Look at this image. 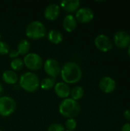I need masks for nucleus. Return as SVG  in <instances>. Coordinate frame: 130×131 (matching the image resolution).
Here are the masks:
<instances>
[{
    "mask_svg": "<svg viewBox=\"0 0 130 131\" xmlns=\"http://www.w3.org/2000/svg\"><path fill=\"white\" fill-rule=\"evenodd\" d=\"M82 70L75 62L68 61L65 63L61 70V76L64 83L67 84H75L82 78Z\"/></svg>",
    "mask_w": 130,
    "mask_h": 131,
    "instance_id": "obj_1",
    "label": "nucleus"
},
{
    "mask_svg": "<svg viewBox=\"0 0 130 131\" xmlns=\"http://www.w3.org/2000/svg\"><path fill=\"white\" fill-rule=\"evenodd\" d=\"M60 114L67 118H74L80 112V106L79 103L72 98L64 99L59 105Z\"/></svg>",
    "mask_w": 130,
    "mask_h": 131,
    "instance_id": "obj_2",
    "label": "nucleus"
},
{
    "mask_svg": "<svg viewBox=\"0 0 130 131\" xmlns=\"http://www.w3.org/2000/svg\"><path fill=\"white\" fill-rule=\"evenodd\" d=\"M20 87L27 92H34L38 90L40 81L38 75L33 72L28 71L23 73L19 78Z\"/></svg>",
    "mask_w": 130,
    "mask_h": 131,
    "instance_id": "obj_3",
    "label": "nucleus"
},
{
    "mask_svg": "<svg viewBox=\"0 0 130 131\" xmlns=\"http://www.w3.org/2000/svg\"><path fill=\"white\" fill-rule=\"evenodd\" d=\"M25 34L26 36L31 39H41L46 35V28L42 22L39 21H33L27 25Z\"/></svg>",
    "mask_w": 130,
    "mask_h": 131,
    "instance_id": "obj_4",
    "label": "nucleus"
},
{
    "mask_svg": "<svg viewBox=\"0 0 130 131\" xmlns=\"http://www.w3.org/2000/svg\"><path fill=\"white\" fill-rule=\"evenodd\" d=\"M16 108V103L8 96L0 97V116L8 117L12 114Z\"/></svg>",
    "mask_w": 130,
    "mask_h": 131,
    "instance_id": "obj_5",
    "label": "nucleus"
},
{
    "mask_svg": "<svg viewBox=\"0 0 130 131\" xmlns=\"http://www.w3.org/2000/svg\"><path fill=\"white\" fill-rule=\"evenodd\" d=\"M24 65L29 70L37 71L39 70L43 65V60L41 57L34 52L28 53L23 59Z\"/></svg>",
    "mask_w": 130,
    "mask_h": 131,
    "instance_id": "obj_6",
    "label": "nucleus"
},
{
    "mask_svg": "<svg viewBox=\"0 0 130 131\" xmlns=\"http://www.w3.org/2000/svg\"><path fill=\"white\" fill-rule=\"evenodd\" d=\"M44 70L45 73L52 78H55L61 74V67L59 62L54 58H48L44 61Z\"/></svg>",
    "mask_w": 130,
    "mask_h": 131,
    "instance_id": "obj_7",
    "label": "nucleus"
},
{
    "mask_svg": "<svg viewBox=\"0 0 130 131\" xmlns=\"http://www.w3.org/2000/svg\"><path fill=\"white\" fill-rule=\"evenodd\" d=\"M94 44L97 48L102 52H107L113 48V43L110 38L103 34L98 35L94 40Z\"/></svg>",
    "mask_w": 130,
    "mask_h": 131,
    "instance_id": "obj_8",
    "label": "nucleus"
},
{
    "mask_svg": "<svg viewBox=\"0 0 130 131\" xmlns=\"http://www.w3.org/2000/svg\"><path fill=\"white\" fill-rule=\"evenodd\" d=\"M114 44L121 49L128 48L130 45V35L126 31L121 30L115 33L113 36Z\"/></svg>",
    "mask_w": 130,
    "mask_h": 131,
    "instance_id": "obj_9",
    "label": "nucleus"
},
{
    "mask_svg": "<svg viewBox=\"0 0 130 131\" xmlns=\"http://www.w3.org/2000/svg\"><path fill=\"white\" fill-rule=\"evenodd\" d=\"M94 14L92 9L87 7L79 8L75 14V18L80 23H88L93 19Z\"/></svg>",
    "mask_w": 130,
    "mask_h": 131,
    "instance_id": "obj_10",
    "label": "nucleus"
},
{
    "mask_svg": "<svg viewBox=\"0 0 130 131\" xmlns=\"http://www.w3.org/2000/svg\"><path fill=\"white\" fill-rule=\"evenodd\" d=\"M99 86L103 92H104L105 94H110L115 91L116 83L113 78L106 76L100 81Z\"/></svg>",
    "mask_w": 130,
    "mask_h": 131,
    "instance_id": "obj_11",
    "label": "nucleus"
},
{
    "mask_svg": "<svg viewBox=\"0 0 130 131\" xmlns=\"http://www.w3.org/2000/svg\"><path fill=\"white\" fill-rule=\"evenodd\" d=\"M60 13H61L60 5L53 3V4H50L49 5L46 7L44 12V15L47 20L54 21V20H56L59 17Z\"/></svg>",
    "mask_w": 130,
    "mask_h": 131,
    "instance_id": "obj_12",
    "label": "nucleus"
},
{
    "mask_svg": "<svg viewBox=\"0 0 130 131\" xmlns=\"http://www.w3.org/2000/svg\"><path fill=\"white\" fill-rule=\"evenodd\" d=\"M54 92L60 98H68L70 94V89L67 84L64 82H57L54 85Z\"/></svg>",
    "mask_w": 130,
    "mask_h": 131,
    "instance_id": "obj_13",
    "label": "nucleus"
},
{
    "mask_svg": "<svg viewBox=\"0 0 130 131\" xmlns=\"http://www.w3.org/2000/svg\"><path fill=\"white\" fill-rule=\"evenodd\" d=\"M80 2L79 0H64L61 2V6L67 12H74L79 9Z\"/></svg>",
    "mask_w": 130,
    "mask_h": 131,
    "instance_id": "obj_14",
    "label": "nucleus"
},
{
    "mask_svg": "<svg viewBox=\"0 0 130 131\" xmlns=\"http://www.w3.org/2000/svg\"><path fill=\"white\" fill-rule=\"evenodd\" d=\"M63 27L67 32L74 31L77 28V20L73 15H67L63 21Z\"/></svg>",
    "mask_w": 130,
    "mask_h": 131,
    "instance_id": "obj_15",
    "label": "nucleus"
},
{
    "mask_svg": "<svg viewBox=\"0 0 130 131\" xmlns=\"http://www.w3.org/2000/svg\"><path fill=\"white\" fill-rule=\"evenodd\" d=\"M2 80L8 84H15L18 81L17 74L12 70H6L2 74Z\"/></svg>",
    "mask_w": 130,
    "mask_h": 131,
    "instance_id": "obj_16",
    "label": "nucleus"
},
{
    "mask_svg": "<svg viewBox=\"0 0 130 131\" xmlns=\"http://www.w3.org/2000/svg\"><path fill=\"white\" fill-rule=\"evenodd\" d=\"M48 38L50 41V42L57 45V44H60L63 41V35L60 31L52 29L48 32Z\"/></svg>",
    "mask_w": 130,
    "mask_h": 131,
    "instance_id": "obj_17",
    "label": "nucleus"
},
{
    "mask_svg": "<svg viewBox=\"0 0 130 131\" xmlns=\"http://www.w3.org/2000/svg\"><path fill=\"white\" fill-rule=\"evenodd\" d=\"M31 48V44L30 42L26 40V39H22L21 40L17 46V51L18 52L19 54L21 55H26L28 54V52L29 51Z\"/></svg>",
    "mask_w": 130,
    "mask_h": 131,
    "instance_id": "obj_18",
    "label": "nucleus"
},
{
    "mask_svg": "<svg viewBox=\"0 0 130 131\" xmlns=\"http://www.w3.org/2000/svg\"><path fill=\"white\" fill-rule=\"evenodd\" d=\"M84 94V90L80 86H76L70 90L71 98L76 101L80 100L83 97Z\"/></svg>",
    "mask_w": 130,
    "mask_h": 131,
    "instance_id": "obj_19",
    "label": "nucleus"
},
{
    "mask_svg": "<svg viewBox=\"0 0 130 131\" xmlns=\"http://www.w3.org/2000/svg\"><path fill=\"white\" fill-rule=\"evenodd\" d=\"M55 85V80L54 78H44L41 82V88L43 90L45 91H48L51 90V88H53Z\"/></svg>",
    "mask_w": 130,
    "mask_h": 131,
    "instance_id": "obj_20",
    "label": "nucleus"
},
{
    "mask_svg": "<svg viewBox=\"0 0 130 131\" xmlns=\"http://www.w3.org/2000/svg\"><path fill=\"white\" fill-rule=\"evenodd\" d=\"M10 66L12 69V71H20L22 69L23 66H24V62L23 60L21 58H15L11 61Z\"/></svg>",
    "mask_w": 130,
    "mask_h": 131,
    "instance_id": "obj_21",
    "label": "nucleus"
},
{
    "mask_svg": "<svg viewBox=\"0 0 130 131\" xmlns=\"http://www.w3.org/2000/svg\"><path fill=\"white\" fill-rule=\"evenodd\" d=\"M65 127L67 129V130H74L77 127V121L74 118H68L66 121Z\"/></svg>",
    "mask_w": 130,
    "mask_h": 131,
    "instance_id": "obj_22",
    "label": "nucleus"
},
{
    "mask_svg": "<svg viewBox=\"0 0 130 131\" xmlns=\"http://www.w3.org/2000/svg\"><path fill=\"white\" fill-rule=\"evenodd\" d=\"M9 45L4 41H0V54L5 55L9 52Z\"/></svg>",
    "mask_w": 130,
    "mask_h": 131,
    "instance_id": "obj_23",
    "label": "nucleus"
},
{
    "mask_svg": "<svg viewBox=\"0 0 130 131\" xmlns=\"http://www.w3.org/2000/svg\"><path fill=\"white\" fill-rule=\"evenodd\" d=\"M48 131H65V128L62 124L54 123L49 126V127L48 128Z\"/></svg>",
    "mask_w": 130,
    "mask_h": 131,
    "instance_id": "obj_24",
    "label": "nucleus"
},
{
    "mask_svg": "<svg viewBox=\"0 0 130 131\" xmlns=\"http://www.w3.org/2000/svg\"><path fill=\"white\" fill-rule=\"evenodd\" d=\"M8 55H9V57H10L11 58L15 59V58H17V57L19 55V54H18V51H17V50L13 49V50L9 51V52H8Z\"/></svg>",
    "mask_w": 130,
    "mask_h": 131,
    "instance_id": "obj_25",
    "label": "nucleus"
},
{
    "mask_svg": "<svg viewBox=\"0 0 130 131\" xmlns=\"http://www.w3.org/2000/svg\"><path fill=\"white\" fill-rule=\"evenodd\" d=\"M121 131H130V123H126L123 125Z\"/></svg>",
    "mask_w": 130,
    "mask_h": 131,
    "instance_id": "obj_26",
    "label": "nucleus"
},
{
    "mask_svg": "<svg viewBox=\"0 0 130 131\" xmlns=\"http://www.w3.org/2000/svg\"><path fill=\"white\" fill-rule=\"evenodd\" d=\"M124 117L127 120L130 121V109H128V110H126L124 111Z\"/></svg>",
    "mask_w": 130,
    "mask_h": 131,
    "instance_id": "obj_27",
    "label": "nucleus"
},
{
    "mask_svg": "<svg viewBox=\"0 0 130 131\" xmlns=\"http://www.w3.org/2000/svg\"><path fill=\"white\" fill-rule=\"evenodd\" d=\"M2 91H3V88H2V85L1 83H0V94L2 93Z\"/></svg>",
    "mask_w": 130,
    "mask_h": 131,
    "instance_id": "obj_28",
    "label": "nucleus"
},
{
    "mask_svg": "<svg viewBox=\"0 0 130 131\" xmlns=\"http://www.w3.org/2000/svg\"><path fill=\"white\" fill-rule=\"evenodd\" d=\"M128 54H129V56L130 58V45L128 47Z\"/></svg>",
    "mask_w": 130,
    "mask_h": 131,
    "instance_id": "obj_29",
    "label": "nucleus"
},
{
    "mask_svg": "<svg viewBox=\"0 0 130 131\" xmlns=\"http://www.w3.org/2000/svg\"><path fill=\"white\" fill-rule=\"evenodd\" d=\"M0 39H1V34H0Z\"/></svg>",
    "mask_w": 130,
    "mask_h": 131,
    "instance_id": "obj_30",
    "label": "nucleus"
},
{
    "mask_svg": "<svg viewBox=\"0 0 130 131\" xmlns=\"http://www.w3.org/2000/svg\"><path fill=\"white\" fill-rule=\"evenodd\" d=\"M67 131H71V130H67ZM73 131H75V130H73Z\"/></svg>",
    "mask_w": 130,
    "mask_h": 131,
    "instance_id": "obj_31",
    "label": "nucleus"
},
{
    "mask_svg": "<svg viewBox=\"0 0 130 131\" xmlns=\"http://www.w3.org/2000/svg\"><path fill=\"white\" fill-rule=\"evenodd\" d=\"M0 131H2V130H0Z\"/></svg>",
    "mask_w": 130,
    "mask_h": 131,
    "instance_id": "obj_32",
    "label": "nucleus"
}]
</instances>
